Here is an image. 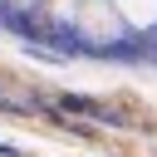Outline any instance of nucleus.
Wrapping results in <instances>:
<instances>
[{
  "mask_svg": "<svg viewBox=\"0 0 157 157\" xmlns=\"http://www.w3.org/2000/svg\"><path fill=\"white\" fill-rule=\"evenodd\" d=\"M0 44L49 64L157 74V0H0Z\"/></svg>",
  "mask_w": 157,
  "mask_h": 157,
  "instance_id": "1",
  "label": "nucleus"
}]
</instances>
